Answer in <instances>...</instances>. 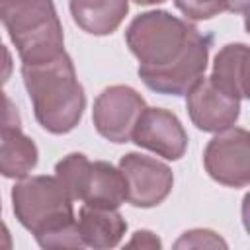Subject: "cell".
<instances>
[{"label": "cell", "instance_id": "cell-1", "mask_svg": "<svg viewBox=\"0 0 250 250\" xmlns=\"http://www.w3.org/2000/svg\"><path fill=\"white\" fill-rule=\"evenodd\" d=\"M18 223L41 248H82L72 197L55 176H25L12 188Z\"/></svg>", "mask_w": 250, "mask_h": 250}, {"label": "cell", "instance_id": "cell-2", "mask_svg": "<svg viewBox=\"0 0 250 250\" xmlns=\"http://www.w3.org/2000/svg\"><path fill=\"white\" fill-rule=\"evenodd\" d=\"M21 78L33 115L47 133L64 135L78 127L86 109V94L66 51L45 62L21 64Z\"/></svg>", "mask_w": 250, "mask_h": 250}, {"label": "cell", "instance_id": "cell-3", "mask_svg": "<svg viewBox=\"0 0 250 250\" xmlns=\"http://www.w3.org/2000/svg\"><path fill=\"white\" fill-rule=\"evenodd\" d=\"M6 27L21 64H37L64 51V33L53 0H0Z\"/></svg>", "mask_w": 250, "mask_h": 250}, {"label": "cell", "instance_id": "cell-4", "mask_svg": "<svg viewBox=\"0 0 250 250\" xmlns=\"http://www.w3.org/2000/svg\"><path fill=\"white\" fill-rule=\"evenodd\" d=\"M197 27L166 10L135 16L125 29V43L139 66L160 68L184 55Z\"/></svg>", "mask_w": 250, "mask_h": 250}, {"label": "cell", "instance_id": "cell-5", "mask_svg": "<svg viewBox=\"0 0 250 250\" xmlns=\"http://www.w3.org/2000/svg\"><path fill=\"white\" fill-rule=\"evenodd\" d=\"M55 178L66 188L72 201L94 207L117 209L127 201V184L119 170L105 160H90L82 152H70L55 164Z\"/></svg>", "mask_w": 250, "mask_h": 250}, {"label": "cell", "instance_id": "cell-6", "mask_svg": "<svg viewBox=\"0 0 250 250\" xmlns=\"http://www.w3.org/2000/svg\"><path fill=\"white\" fill-rule=\"evenodd\" d=\"M213 45V35L195 31L193 39L189 41L188 49L180 59L174 62L160 66V68H145L139 66V78L143 84L164 96H186L203 76L207 70L209 51Z\"/></svg>", "mask_w": 250, "mask_h": 250}, {"label": "cell", "instance_id": "cell-7", "mask_svg": "<svg viewBox=\"0 0 250 250\" xmlns=\"http://www.w3.org/2000/svg\"><path fill=\"white\" fill-rule=\"evenodd\" d=\"M203 148V166L211 180L227 188H246L250 184V133L244 127H229Z\"/></svg>", "mask_w": 250, "mask_h": 250}, {"label": "cell", "instance_id": "cell-8", "mask_svg": "<svg viewBox=\"0 0 250 250\" xmlns=\"http://www.w3.org/2000/svg\"><path fill=\"white\" fill-rule=\"evenodd\" d=\"M145 107L146 102L135 88L113 84L98 94L92 107V123L105 141L123 145L131 141L133 129Z\"/></svg>", "mask_w": 250, "mask_h": 250}, {"label": "cell", "instance_id": "cell-9", "mask_svg": "<svg viewBox=\"0 0 250 250\" xmlns=\"http://www.w3.org/2000/svg\"><path fill=\"white\" fill-rule=\"evenodd\" d=\"M127 184V203L141 209L160 205L174 188V174L168 164L141 152H127L119 160Z\"/></svg>", "mask_w": 250, "mask_h": 250}, {"label": "cell", "instance_id": "cell-10", "mask_svg": "<svg viewBox=\"0 0 250 250\" xmlns=\"http://www.w3.org/2000/svg\"><path fill=\"white\" fill-rule=\"evenodd\" d=\"M131 141L166 160H180L188 150V133L182 121L174 111L164 107H145Z\"/></svg>", "mask_w": 250, "mask_h": 250}, {"label": "cell", "instance_id": "cell-11", "mask_svg": "<svg viewBox=\"0 0 250 250\" xmlns=\"http://www.w3.org/2000/svg\"><path fill=\"white\" fill-rule=\"evenodd\" d=\"M186 109L199 131L219 133L238 121L240 100L225 94L209 80V76H203L186 94Z\"/></svg>", "mask_w": 250, "mask_h": 250}, {"label": "cell", "instance_id": "cell-12", "mask_svg": "<svg viewBox=\"0 0 250 250\" xmlns=\"http://www.w3.org/2000/svg\"><path fill=\"white\" fill-rule=\"evenodd\" d=\"M76 227L82 244L96 250L115 248L127 232V221L113 207L82 205L76 217Z\"/></svg>", "mask_w": 250, "mask_h": 250}, {"label": "cell", "instance_id": "cell-13", "mask_svg": "<svg viewBox=\"0 0 250 250\" xmlns=\"http://www.w3.org/2000/svg\"><path fill=\"white\" fill-rule=\"evenodd\" d=\"M74 23L90 35H111L129 12V0H68Z\"/></svg>", "mask_w": 250, "mask_h": 250}, {"label": "cell", "instance_id": "cell-14", "mask_svg": "<svg viewBox=\"0 0 250 250\" xmlns=\"http://www.w3.org/2000/svg\"><path fill=\"white\" fill-rule=\"evenodd\" d=\"M39 162V150L21 127L0 129V176L21 180L33 172Z\"/></svg>", "mask_w": 250, "mask_h": 250}, {"label": "cell", "instance_id": "cell-15", "mask_svg": "<svg viewBox=\"0 0 250 250\" xmlns=\"http://www.w3.org/2000/svg\"><path fill=\"white\" fill-rule=\"evenodd\" d=\"M246 62H248V45L246 43H227L215 55L209 80L225 94L234 96L242 102L248 98Z\"/></svg>", "mask_w": 250, "mask_h": 250}, {"label": "cell", "instance_id": "cell-16", "mask_svg": "<svg viewBox=\"0 0 250 250\" xmlns=\"http://www.w3.org/2000/svg\"><path fill=\"white\" fill-rule=\"evenodd\" d=\"M174 4L191 21L211 20L227 12V0H174Z\"/></svg>", "mask_w": 250, "mask_h": 250}, {"label": "cell", "instance_id": "cell-17", "mask_svg": "<svg viewBox=\"0 0 250 250\" xmlns=\"http://www.w3.org/2000/svg\"><path fill=\"white\" fill-rule=\"evenodd\" d=\"M229 244L209 229H191L186 230L176 242L174 248H227Z\"/></svg>", "mask_w": 250, "mask_h": 250}, {"label": "cell", "instance_id": "cell-18", "mask_svg": "<svg viewBox=\"0 0 250 250\" xmlns=\"http://www.w3.org/2000/svg\"><path fill=\"white\" fill-rule=\"evenodd\" d=\"M8 127H21V117L12 98H8V94H4L0 88V129Z\"/></svg>", "mask_w": 250, "mask_h": 250}, {"label": "cell", "instance_id": "cell-19", "mask_svg": "<svg viewBox=\"0 0 250 250\" xmlns=\"http://www.w3.org/2000/svg\"><path fill=\"white\" fill-rule=\"evenodd\" d=\"M127 246H129V248H133V246H141V248H160L162 242H160V238H158L154 232H150V230H135L133 236H131V240L127 242Z\"/></svg>", "mask_w": 250, "mask_h": 250}, {"label": "cell", "instance_id": "cell-20", "mask_svg": "<svg viewBox=\"0 0 250 250\" xmlns=\"http://www.w3.org/2000/svg\"><path fill=\"white\" fill-rule=\"evenodd\" d=\"M14 72V59H12V53L10 49L0 41V88L10 80Z\"/></svg>", "mask_w": 250, "mask_h": 250}, {"label": "cell", "instance_id": "cell-21", "mask_svg": "<svg viewBox=\"0 0 250 250\" xmlns=\"http://www.w3.org/2000/svg\"><path fill=\"white\" fill-rule=\"evenodd\" d=\"M227 12L246 16V12H248V0H227Z\"/></svg>", "mask_w": 250, "mask_h": 250}, {"label": "cell", "instance_id": "cell-22", "mask_svg": "<svg viewBox=\"0 0 250 250\" xmlns=\"http://www.w3.org/2000/svg\"><path fill=\"white\" fill-rule=\"evenodd\" d=\"M0 248H12V234L2 221H0Z\"/></svg>", "mask_w": 250, "mask_h": 250}, {"label": "cell", "instance_id": "cell-23", "mask_svg": "<svg viewBox=\"0 0 250 250\" xmlns=\"http://www.w3.org/2000/svg\"><path fill=\"white\" fill-rule=\"evenodd\" d=\"M133 2L139 4V6H154V4H162L166 0H133Z\"/></svg>", "mask_w": 250, "mask_h": 250}, {"label": "cell", "instance_id": "cell-24", "mask_svg": "<svg viewBox=\"0 0 250 250\" xmlns=\"http://www.w3.org/2000/svg\"><path fill=\"white\" fill-rule=\"evenodd\" d=\"M0 213H2V201H0Z\"/></svg>", "mask_w": 250, "mask_h": 250}]
</instances>
